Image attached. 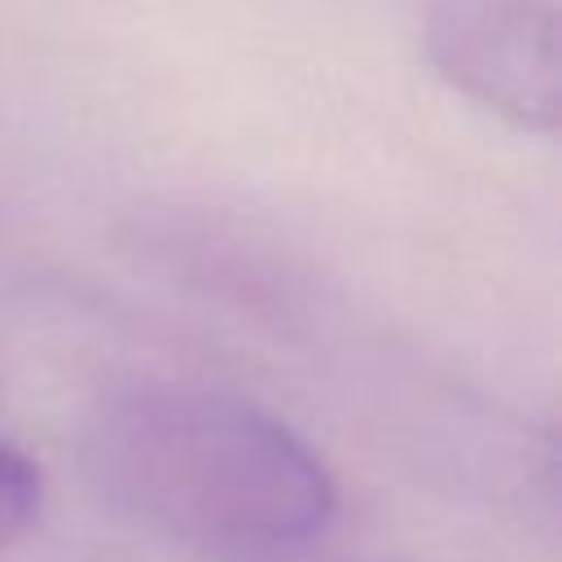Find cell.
<instances>
[{
	"instance_id": "1",
	"label": "cell",
	"mask_w": 562,
	"mask_h": 562,
	"mask_svg": "<svg viewBox=\"0 0 562 562\" xmlns=\"http://www.w3.org/2000/svg\"><path fill=\"white\" fill-rule=\"evenodd\" d=\"M79 457L123 518L206 558L294 553L334 514L329 465L290 422L189 382L110 391L83 422Z\"/></svg>"
},
{
	"instance_id": "2",
	"label": "cell",
	"mask_w": 562,
	"mask_h": 562,
	"mask_svg": "<svg viewBox=\"0 0 562 562\" xmlns=\"http://www.w3.org/2000/svg\"><path fill=\"white\" fill-rule=\"evenodd\" d=\"M430 61L487 110L522 123H558V9L553 0H435L426 18Z\"/></svg>"
},
{
	"instance_id": "3",
	"label": "cell",
	"mask_w": 562,
	"mask_h": 562,
	"mask_svg": "<svg viewBox=\"0 0 562 562\" xmlns=\"http://www.w3.org/2000/svg\"><path fill=\"white\" fill-rule=\"evenodd\" d=\"M40 509V470L0 439V549L18 540Z\"/></svg>"
}]
</instances>
